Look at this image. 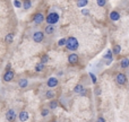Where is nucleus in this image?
Returning <instances> with one entry per match:
<instances>
[{
	"label": "nucleus",
	"instance_id": "3",
	"mask_svg": "<svg viewBox=\"0 0 129 122\" xmlns=\"http://www.w3.org/2000/svg\"><path fill=\"white\" fill-rule=\"evenodd\" d=\"M14 77H15V72H14L13 70H10V69H9V70H7L6 72H5L2 79H4V82L9 83V82H11V80L14 79Z\"/></svg>",
	"mask_w": 129,
	"mask_h": 122
},
{
	"label": "nucleus",
	"instance_id": "20",
	"mask_svg": "<svg viewBox=\"0 0 129 122\" xmlns=\"http://www.w3.org/2000/svg\"><path fill=\"white\" fill-rule=\"evenodd\" d=\"M87 4H88V0H77V7H79V8L85 7Z\"/></svg>",
	"mask_w": 129,
	"mask_h": 122
},
{
	"label": "nucleus",
	"instance_id": "27",
	"mask_svg": "<svg viewBox=\"0 0 129 122\" xmlns=\"http://www.w3.org/2000/svg\"><path fill=\"white\" fill-rule=\"evenodd\" d=\"M96 2L100 7H104L105 4H107V0H96Z\"/></svg>",
	"mask_w": 129,
	"mask_h": 122
},
{
	"label": "nucleus",
	"instance_id": "31",
	"mask_svg": "<svg viewBox=\"0 0 129 122\" xmlns=\"http://www.w3.org/2000/svg\"><path fill=\"white\" fill-rule=\"evenodd\" d=\"M98 122H105V120H104V118H102V116H100V118L98 119Z\"/></svg>",
	"mask_w": 129,
	"mask_h": 122
},
{
	"label": "nucleus",
	"instance_id": "19",
	"mask_svg": "<svg viewBox=\"0 0 129 122\" xmlns=\"http://www.w3.org/2000/svg\"><path fill=\"white\" fill-rule=\"evenodd\" d=\"M5 41H6V43H11L14 41V34L13 33L7 34L6 37H5Z\"/></svg>",
	"mask_w": 129,
	"mask_h": 122
},
{
	"label": "nucleus",
	"instance_id": "4",
	"mask_svg": "<svg viewBox=\"0 0 129 122\" xmlns=\"http://www.w3.org/2000/svg\"><path fill=\"white\" fill-rule=\"evenodd\" d=\"M116 80L119 85H125L126 83H127V76H126L123 72H119L116 77Z\"/></svg>",
	"mask_w": 129,
	"mask_h": 122
},
{
	"label": "nucleus",
	"instance_id": "28",
	"mask_svg": "<svg viewBox=\"0 0 129 122\" xmlns=\"http://www.w3.org/2000/svg\"><path fill=\"white\" fill-rule=\"evenodd\" d=\"M48 61H49V56L44 54V56L42 57V59H41V62H43V63H47Z\"/></svg>",
	"mask_w": 129,
	"mask_h": 122
},
{
	"label": "nucleus",
	"instance_id": "29",
	"mask_svg": "<svg viewBox=\"0 0 129 122\" xmlns=\"http://www.w3.org/2000/svg\"><path fill=\"white\" fill-rule=\"evenodd\" d=\"M89 77H91V79H92V83L93 84H96V77H95V75L94 73H89Z\"/></svg>",
	"mask_w": 129,
	"mask_h": 122
},
{
	"label": "nucleus",
	"instance_id": "26",
	"mask_svg": "<svg viewBox=\"0 0 129 122\" xmlns=\"http://www.w3.org/2000/svg\"><path fill=\"white\" fill-rule=\"evenodd\" d=\"M14 6H15L16 8H20V7L23 6V4L19 1V0H15V1H14Z\"/></svg>",
	"mask_w": 129,
	"mask_h": 122
},
{
	"label": "nucleus",
	"instance_id": "8",
	"mask_svg": "<svg viewBox=\"0 0 129 122\" xmlns=\"http://www.w3.org/2000/svg\"><path fill=\"white\" fill-rule=\"evenodd\" d=\"M43 20H44V16H43L41 13H38V14H35V15H34L33 22L35 23L36 25H40L41 23H43Z\"/></svg>",
	"mask_w": 129,
	"mask_h": 122
},
{
	"label": "nucleus",
	"instance_id": "18",
	"mask_svg": "<svg viewBox=\"0 0 129 122\" xmlns=\"http://www.w3.org/2000/svg\"><path fill=\"white\" fill-rule=\"evenodd\" d=\"M31 7H32V1H31V0H25V1L23 2V8H24L25 10L29 9Z\"/></svg>",
	"mask_w": 129,
	"mask_h": 122
},
{
	"label": "nucleus",
	"instance_id": "21",
	"mask_svg": "<svg viewBox=\"0 0 129 122\" xmlns=\"http://www.w3.org/2000/svg\"><path fill=\"white\" fill-rule=\"evenodd\" d=\"M45 33H47V34L54 33V26H53V25H48V26L45 27Z\"/></svg>",
	"mask_w": 129,
	"mask_h": 122
},
{
	"label": "nucleus",
	"instance_id": "15",
	"mask_svg": "<svg viewBox=\"0 0 129 122\" xmlns=\"http://www.w3.org/2000/svg\"><path fill=\"white\" fill-rule=\"evenodd\" d=\"M120 67L121 68H128L129 67V59L128 58H123V59H121V61H120Z\"/></svg>",
	"mask_w": 129,
	"mask_h": 122
},
{
	"label": "nucleus",
	"instance_id": "30",
	"mask_svg": "<svg viewBox=\"0 0 129 122\" xmlns=\"http://www.w3.org/2000/svg\"><path fill=\"white\" fill-rule=\"evenodd\" d=\"M101 88H99V87H96L95 88V95H101Z\"/></svg>",
	"mask_w": 129,
	"mask_h": 122
},
{
	"label": "nucleus",
	"instance_id": "9",
	"mask_svg": "<svg viewBox=\"0 0 129 122\" xmlns=\"http://www.w3.org/2000/svg\"><path fill=\"white\" fill-rule=\"evenodd\" d=\"M74 92H75L76 94H79V95H85V88L84 86H83L82 84H77L75 87H74Z\"/></svg>",
	"mask_w": 129,
	"mask_h": 122
},
{
	"label": "nucleus",
	"instance_id": "22",
	"mask_svg": "<svg viewBox=\"0 0 129 122\" xmlns=\"http://www.w3.org/2000/svg\"><path fill=\"white\" fill-rule=\"evenodd\" d=\"M120 52H121V47L120 45H114V48H113V54L114 56H118Z\"/></svg>",
	"mask_w": 129,
	"mask_h": 122
},
{
	"label": "nucleus",
	"instance_id": "13",
	"mask_svg": "<svg viewBox=\"0 0 129 122\" xmlns=\"http://www.w3.org/2000/svg\"><path fill=\"white\" fill-rule=\"evenodd\" d=\"M110 19H111L112 22L119 20L120 19V14H119L118 11H111V13H110Z\"/></svg>",
	"mask_w": 129,
	"mask_h": 122
},
{
	"label": "nucleus",
	"instance_id": "6",
	"mask_svg": "<svg viewBox=\"0 0 129 122\" xmlns=\"http://www.w3.org/2000/svg\"><path fill=\"white\" fill-rule=\"evenodd\" d=\"M6 118H7V120H8L9 122H14L16 120V112L14 111L13 109L8 110L7 113H6Z\"/></svg>",
	"mask_w": 129,
	"mask_h": 122
},
{
	"label": "nucleus",
	"instance_id": "33",
	"mask_svg": "<svg viewBox=\"0 0 129 122\" xmlns=\"http://www.w3.org/2000/svg\"><path fill=\"white\" fill-rule=\"evenodd\" d=\"M52 122H58V121H56V120H54V121H52Z\"/></svg>",
	"mask_w": 129,
	"mask_h": 122
},
{
	"label": "nucleus",
	"instance_id": "25",
	"mask_svg": "<svg viewBox=\"0 0 129 122\" xmlns=\"http://www.w3.org/2000/svg\"><path fill=\"white\" fill-rule=\"evenodd\" d=\"M50 113V110L49 109H42V111H41V115L42 116H48Z\"/></svg>",
	"mask_w": 129,
	"mask_h": 122
},
{
	"label": "nucleus",
	"instance_id": "14",
	"mask_svg": "<svg viewBox=\"0 0 129 122\" xmlns=\"http://www.w3.org/2000/svg\"><path fill=\"white\" fill-rule=\"evenodd\" d=\"M18 86L20 87V88H25V87L28 86V80L25 79V78H22V79L18 80Z\"/></svg>",
	"mask_w": 129,
	"mask_h": 122
},
{
	"label": "nucleus",
	"instance_id": "2",
	"mask_svg": "<svg viewBox=\"0 0 129 122\" xmlns=\"http://www.w3.org/2000/svg\"><path fill=\"white\" fill-rule=\"evenodd\" d=\"M45 22H47L49 25L57 24V23L59 22V15H58V13H56V11H53V13H50L49 15L45 17Z\"/></svg>",
	"mask_w": 129,
	"mask_h": 122
},
{
	"label": "nucleus",
	"instance_id": "7",
	"mask_svg": "<svg viewBox=\"0 0 129 122\" xmlns=\"http://www.w3.org/2000/svg\"><path fill=\"white\" fill-rule=\"evenodd\" d=\"M43 38H44V34L42 33V32H35V33L33 34V41L36 43H40L43 41Z\"/></svg>",
	"mask_w": 129,
	"mask_h": 122
},
{
	"label": "nucleus",
	"instance_id": "17",
	"mask_svg": "<svg viewBox=\"0 0 129 122\" xmlns=\"http://www.w3.org/2000/svg\"><path fill=\"white\" fill-rule=\"evenodd\" d=\"M56 96V93L53 91H47L45 92V98L47 100H52V98Z\"/></svg>",
	"mask_w": 129,
	"mask_h": 122
},
{
	"label": "nucleus",
	"instance_id": "23",
	"mask_svg": "<svg viewBox=\"0 0 129 122\" xmlns=\"http://www.w3.org/2000/svg\"><path fill=\"white\" fill-rule=\"evenodd\" d=\"M67 41H68V38H60V40L58 41V45H59V47L67 45Z\"/></svg>",
	"mask_w": 129,
	"mask_h": 122
},
{
	"label": "nucleus",
	"instance_id": "16",
	"mask_svg": "<svg viewBox=\"0 0 129 122\" xmlns=\"http://www.w3.org/2000/svg\"><path fill=\"white\" fill-rule=\"evenodd\" d=\"M45 68V63H43V62H40V63H38L35 66V71L36 72H40V71H43Z\"/></svg>",
	"mask_w": 129,
	"mask_h": 122
},
{
	"label": "nucleus",
	"instance_id": "5",
	"mask_svg": "<svg viewBox=\"0 0 129 122\" xmlns=\"http://www.w3.org/2000/svg\"><path fill=\"white\" fill-rule=\"evenodd\" d=\"M59 84V80L57 79L56 77H50L49 79H48L47 82V86L49 87V88H53V87H57Z\"/></svg>",
	"mask_w": 129,
	"mask_h": 122
},
{
	"label": "nucleus",
	"instance_id": "12",
	"mask_svg": "<svg viewBox=\"0 0 129 122\" xmlns=\"http://www.w3.org/2000/svg\"><path fill=\"white\" fill-rule=\"evenodd\" d=\"M103 58H104L105 60H108L107 63L109 64L110 62L112 61V58H113V51H111V50H108V51L105 52V54H104V57H103Z\"/></svg>",
	"mask_w": 129,
	"mask_h": 122
},
{
	"label": "nucleus",
	"instance_id": "11",
	"mask_svg": "<svg viewBox=\"0 0 129 122\" xmlns=\"http://www.w3.org/2000/svg\"><path fill=\"white\" fill-rule=\"evenodd\" d=\"M18 118H19V120L22 122H25V121H27L29 119V114H28V112L27 111H20Z\"/></svg>",
	"mask_w": 129,
	"mask_h": 122
},
{
	"label": "nucleus",
	"instance_id": "1",
	"mask_svg": "<svg viewBox=\"0 0 129 122\" xmlns=\"http://www.w3.org/2000/svg\"><path fill=\"white\" fill-rule=\"evenodd\" d=\"M67 49L70 50V51H76L79 47V43H78L77 38L71 36V37H68V41H67Z\"/></svg>",
	"mask_w": 129,
	"mask_h": 122
},
{
	"label": "nucleus",
	"instance_id": "10",
	"mask_svg": "<svg viewBox=\"0 0 129 122\" xmlns=\"http://www.w3.org/2000/svg\"><path fill=\"white\" fill-rule=\"evenodd\" d=\"M68 62L70 64H76L78 62V56L76 53H71L68 56Z\"/></svg>",
	"mask_w": 129,
	"mask_h": 122
},
{
	"label": "nucleus",
	"instance_id": "32",
	"mask_svg": "<svg viewBox=\"0 0 129 122\" xmlns=\"http://www.w3.org/2000/svg\"><path fill=\"white\" fill-rule=\"evenodd\" d=\"M82 13L84 14V15H88V10H87V9H83Z\"/></svg>",
	"mask_w": 129,
	"mask_h": 122
},
{
	"label": "nucleus",
	"instance_id": "24",
	"mask_svg": "<svg viewBox=\"0 0 129 122\" xmlns=\"http://www.w3.org/2000/svg\"><path fill=\"white\" fill-rule=\"evenodd\" d=\"M58 107V102L57 101H52V102H50V109L51 110H54Z\"/></svg>",
	"mask_w": 129,
	"mask_h": 122
}]
</instances>
